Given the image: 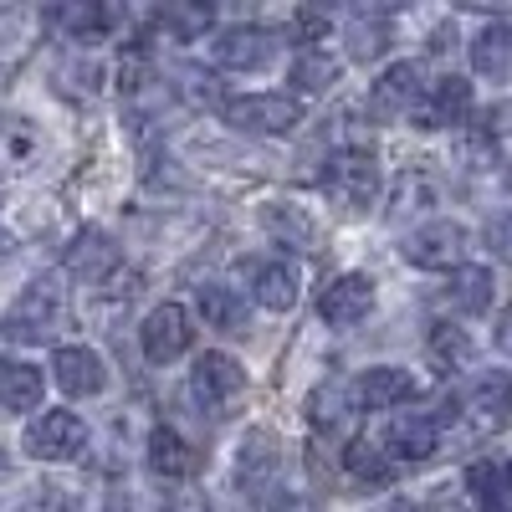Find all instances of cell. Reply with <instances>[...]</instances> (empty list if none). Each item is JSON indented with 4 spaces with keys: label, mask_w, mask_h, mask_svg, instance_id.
<instances>
[{
    "label": "cell",
    "mask_w": 512,
    "mask_h": 512,
    "mask_svg": "<svg viewBox=\"0 0 512 512\" xmlns=\"http://www.w3.org/2000/svg\"><path fill=\"white\" fill-rule=\"evenodd\" d=\"M62 323V287L52 277H36L21 287V297L6 308L0 318V333L11 338V344H47Z\"/></svg>",
    "instance_id": "cell-1"
},
{
    "label": "cell",
    "mask_w": 512,
    "mask_h": 512,
    "mask_svg": "<svg viewBox=\"0 0 512 512\" xmlns=\"http://www.w3.org/2000/svg\"><path fill=\"white\" fill-rule=\"evenodd\" d=\"M323 190L333 205H344L349 216H359L364 205H374L379 195V159L364 149H338L323 169Z\"/></svg>",
    "instance_id": "cell-2"
},
{
    "label": "cell",
    "mask_w": 512,
    "mask_h": 512,
    "mask_svg": "<svg viewBox=\"0 0 512 512\" xmlns=\"http://www.w3.org/2000/svg\"><path fill=\"white\" fill-rule=\"evenodd\" d=\"M226 123L241 134H287V128L303 123V98L292 93H241L221 103Z\"/></svg>",
    "instance_id": "cell-3"
},
{
    "label": "cell",
    "mask_w": 512,
    "mask_h": 512,
    "mask_svg": "<svg viewBox=\"0 0 512 512\" xmlns=\"http://www.w3.org/2000/svg\"><path fill=\"white\" fill-rule=\"evenodd\" d=\"M456 420L466 425V436H492L512 420V379L507 374H477L466 384V395L456 405Z\"/></svg>",
    "instance_id": "cell-4"
},
{
    "label": "cell",
    "mask_w": 512,
    "mask_h": 512,
    "mask_svg": "<svg viewBox=\"0 0 512 512\" xmlns=\"http://www.w3.org/2000/svg\"><path fill=\"white\" fill-rule=\"evenodd\" d=\"M26 451L36 461H77L88 451V425H82L72 410H47L26 425Z\"/></svg>",
    "instance_id": "cell-5"
},
{
    "label": "cell",
    "mask_w": 512,
    "mask_h": 512,
    "mask_svg": "<svg viewBox=\"0 0 512 512\" xmlns=\"http://www.w3.org/2000/svg\"><path fill=\"white\" fill-rule=\"evenodd\" d=\"M241 390H246V369L231 359V354H200L195 359V369H190V395L205 405V410H216V415H226L236 400H241Z\"/></svg>",
    "instance_id": "cell-6"
},
{
    "label": "cell",
    "mask_w": 512,
    "mask_h": 512,
    "mask_svg": "<svg viewBox=\"0 0 512 512\" xmlns=\"http://www.w3.org/2000/svg\"><path fill=\"white\" fill-rule=\"evenodd\" d=\"M461 256H466V231L456 221H425L420 231L405 236V262L420 272H461Z\"/></svg>",
    "instance_id": "cell-7"
},
{
    "label": "cell",
    "mask_w": 512,
    "mask_h": 512,
    "mask_svg": "<svg viewBox=\"0 0 512 512\" xmlns=\"http://www.w3.org/2000/svg\"><path fill=\"white\" fill-rule=\"evenodd\" d=\"M139 344L149 354V364H175L190 344H195V328H190V313L180 303H159L144 328H139Z\"/></svg>",
    "instance_id": "cell-8"
},
{
    "label": "cell",
    "mask_w": 512,
    "mask_h": 512,
    "mask_svg": "<svg viewBox=\"0 0 512 512\" xmlns=\"http://www.w3.org/2000/svg\"><path fill=\"white\" fill-rule=\"evenodd\" d=\"M318 313H323V323H333V328L364 323V318L374 313V282H369L364 272L333 277V282L323 287V297H318Z\"/></svg>",
    "instance_id": "cell-9"
},
{
    "label": "cell",
    "mask_w": 512,
    "mask_h": 512,
    "mask_svg": "<svg viewBox=\"0 0 512 512\" xmlns=\"http://www.w3.org/2000/svg\"><path fill=\"white\" fill-rule=\"evenodd\" d=\"M420 98H425V93H420V67H415V62H395L390 72L374 82V93H369L374 123H395V118L415 113Z\"/></svg>",
    "instance_id": "cell-10"
},
{
    "label": "cell",
    "mask_w": 512,
    "mask_h": 512,
    "mask_svg": "<svg viewBox=\"0 0 512 512\" xmlns=\"http://www.w3.org/2000/svg\"><path fill=\"white\" fill-rule=\"evenodd\" d=\"M272 31L262 26H231L221 31L216 41H210V57H216V67H231V72H251V67H267L272 62Z\"/></svg>",
    "instance_id": "cell-11"
},
{
    "label": "cell",
    "mask_w": 512,
    "mask_h": 512,
    "mask_svg": "<svg viewBox=\"0 0 512 512\" xmlns=\"http://www.w3.org/2000/svg\"><path fill=\"white\" fill-rule=\"evenodd\" d=\"M466 113H472V82L441 77L436 88L420 98V108L410 118H415V128H456V123H466Z\"/></svg>",
    "instance_id": "cell-12"
},
{
    "label": "cell",
    "mask_w": 512,
    "mask_h": 512,
    "mask_svg": "<svg viewBox=\"0 0 512 512\" xmlns=\"http://www.w3.org/2000/svg\"><path fill=\"white\" fill-rule=\"evenodd\" d=\"M52 374H57V384H62L72 400L103 395V390H108V364H103L93 349H82V344L57 349V354H52Z\"/></svg>",
    "instance_id": "cell-13"
},
{
    "label": "cell",
    "mask_w": 512,
    "mask_h": 512,
    "mask_svg": "<svg viewBox=\"0 0 512 512\" xmlns=\"http://www.w3.org/2000/svg\"><path fill=\"white\" fill-rule=\"evenodd\" d=\"M262 226H267V236L272 241H282V246H292V251H323V226L308 216L303 205H292V200H272L267 210H262Z\"/></svg>",
    "instance_id": "cell-14"
},
{
    "label": "cell",
    "mask_w": 512,
    "mask_h": 512,
    "mask_svg": "<svg viewBox=\"0 0 512 512\" xmlns=\"http://www.w3.org/2000/svg\"><path fill=\"white\" fill-rule=\"evenodd\" d=\"M149 472L164 477V482H185V477L200 472V451L175 431V425H159L149 436Z\"/></svg>",
    "instance_id": "cell-15"
},
{
    "label": "cell",
    "mask_w": 512,
    "mask_h": 512,
    "mask_svg": "<svg viewBox=\"0 0 512 512\" xmlns=\"http://www.w3.org/2000/svg\"><path fill=\"white\" fill-rule=\"evenodd\" d=\"M415 395V374L400 369V364H379V369H364V379L354 384V400L364 410H395Z\"/></svg>",
    "instance_id": "cell-16"
},
{
    "label": "cell",
    "mask_w": 512,
    "mask_h": 512,
    "mask_svg": "<svg viewBox=\"0 0 512 512\" xmlns=\"http://www.w3.org/2000/svg\"><path fill=\"white\" fill-rule=\"evenodd\" d=\"M67 272L103 287V282L118 272V246H113V236H108V231H82V236L67 246Z\"/></svg>",
    "instance_id": "cell-17"
},
{
    "label": "cell",
    "mask_w": 512,
    "mask_h": 512,
    "mask_svg": "<svg viewBox=\"0 0 512 512\" xmlns=\"http://www.w3.org/2000/svg\"><path fill=\"white\" fill-rule=\"evenodd\" d=\"M384 446H390L395 461H431L436 446H441V425L431 415H400L390 425V441Z\"/></svg>",
    "instance_id": "cell-18"
},
{
    "label": "cell",
    "mask_w": 512,
    "mask_h": 512,
    "mask_svg": "<svg viewBox=\"0 0 512 512\" xmlns=\"http://www.w3.org/2000/svg\"><path fill=\"white\" fill-rule=\"evenodd\" d=\"M246 277H251V297L272 313H287L297 303V272L287 262H246Z\"/></svg>",
    "instance_id": "cell-19"
},
{
    "label": "cell",
    "mask_w": 512,
    "mask_h": 512,
    "mask_svg": "<svg viewBox=\"0 0 512 512\" xmlns=\"http://www.w3.org/2000/svg\"><path fill=\"white\" fill-rule=\"evenodd\" d=\"M277 461H282L277 436H272V431H251V436L241 441V456H236L241 487H267V482L277 477Z\"/></svg>",
    "instance_id": "cell-20"
},
{
    "label": "cell",
    "mask_w": 512,
    "mask_h": 512,
    "mask_svg": "<svg viewBox=\"0 0 512 512\" xmlns=\"http://www.w3.org/2000/svg\"><path fill=\"white\" fill-rule=\"evenodd\" d=\"M41 159V134L31 128V118H0V169L21 175Z\"/></svg>",
    "instance_id": "cell-21"
},
{
    "label": "cell",
    "mask_w": 512,
    "mask_h": 512,
    "mask_svg": "<svg viewBox=\"0 0 512 512\" xmlns=\"http://www.w3.org/2000/svg\"><path fill=\"white\" fill-rule=\"evenodd\" d=\"M41 369L21 359H0V405L6 410H36L41 405Z\"/></svg>",
    "instance_id": "cell-22"
},
{
    "label": "cell",
    "mask_w": 512,
    "mask_h": 512,
    "mask_svg": "<svg viewBox=\"0 0 512 512\" xmlns=\"http://www.w3.org/2000/svg\"><path fill=\"white\" fill-rule=\"evenodd\" d=\"M472 67L482 77H512V26L507 21H492L477 31L472 41Z\"/></svg>",
    "instance_id": "cell-23"
},
{
    "label": "cell",
    "mask_w": 512,
    "mask_h": 512,
    "mask_svg": "<svg viewBox=\"0 0 512 512\" xmlns=\"http://www.w3.org/2000/svg\"><path fill=\"white\" fill-rule=\"evenodd\" d=\"M200 318H205L210 328H221V333H241V328H246L241 292L226 287V282H205V287H200Z\"/></svg>",
    "instance_id": "cell-24"
},
{
    "label": "cell",
    "mask_w": 512,
    "mask_h": 512,
    "mask_svg": "<svg viewBox=\"0 0 512 512\" xmlns=\"http://www.w3.org/2000/svg\"><path fill=\"white\" fill-rule=\"evenodd\" d=\"M333 82H338V57L333 52H323V47L297 52V62H292V98L297 93H328Z\"/></svg>",
    "instance_id": "cell-25"
},
{
    "label": "cell",
    "mask_w": 512,
    "mask_h": 512,
    "mask_svg": "<svg viewBox=\"0 0 512 512\" xmlns=\"http://www.w3.org/2000/svg\"><path fill=\"white\" fill-rule=\"evenodd\" d=\"M446 303L456 308V313H482L487 303H492V272L487 267H461L456 277H451V287H446Z\"/></svg>",
    "instance_id": "cell-26"
},
{
    "label": "cell",
    "mask_w": 512,
    "mask_h": 512,
    "mask_svg": "<svg viewBox=\"0 0 512 512\" xmlns=\"http://www.w3.org/2000/svg\"><path fill=\"white\" fill-rule=\"evenodd\" d=\"M52 21H57L72 41H98V36L118 21V11H108V6H88V0H82V6H57Z\"/></svg>",
    "instance_id": "cell-27"
},
{
    "label": "cell",
    "mask_w": 512,
    "mask_h": 512,
    "mask_svg": "<svg viewBox=\"0 0 512 512\" xmlns=\"http://www.w3.org/2000/svg\"><path fill=\"white\" fill-rule=\"evenodd\" d=\"M344 36H349V57H354V62H374L384 47H390V21L374 16V11H364V16L349 21Z\"/></svg>",
    "instance_id": "cell-28"
},
{
    "label": "cell",
    "mask_w": 512,
    "mask_h": 512,
    "mask_svg": "<svg viewBox=\"0 0 512 512\" xmlns=\"http://www.w3.org/2000/svg\"><path fill=\"white\" fill-rule=\"evenodd\" d=\"M344 472L354 477V482H364V487H384L395 472H390V456H384L379 446H369V441H354L349 451H344Z\"/></svg>",
    "instance_id": "cell-29"
},
{
    "label": "cell",
    "mask_w": 512,
    "mask_h": 512,
    "mask_svg": "<svg viewBox=\"0 0 512 512\" xmlns=\"http://www.w3.org/2000/svg\"><path fill=\"white\" fill-rule=\"evenodd\" d=\"M308 415H313V425H323V431H338V425L349 420V390L338 379H323L308 395Z\"/></svg>",
    "instance_id": "cell-30"
},
{
    "label": "cell",
    "mask_w": 512,
    "mask_h": 512,
    "mask_svg": "<svg viewBox=\"0 0 512 512\" xmlns=\"http://www.w3.org/2000/svg\"><path fill=\"white\" fill-rule=\"evenodd\" d=\"M159 26L175 41H195V36H205L210 26H216V11H210V6H164Z\"/></svg>",
    "instance_id": "cell-31"
},
{
    "label": "cell",
    "mask_w": 512,
    "mask_h": 512,
    "mask_svg": "<svg viewBox=\"0 0 512 512\" xmlns=\"http://www.w3.org/2000/svg\"><path fill=\"white\" fill-rule=\"evenodd\" d=\"M431 354L446 369H461L466 359H472V338H466V328H456V323H436L431 328Z\"/></svg>",
    "instance_id": "cell-32"
},
{
    "label": "cell",
    "mask_w": 512,
    "mask_h": 512,
    "mask_svg": "<svg viewBox=\"0 0 512 512\" xmlns=\"http://www.w3.org/2000/svg\"><path fill=\"white\" fill-rule=\"evenodd\" d=\"M466 487L487 502V512H497V502H502V492H507V466H502V461H477L472 472H466Z\"/></svg>",
    "instance_id": "cell-33"
},
{
    "label": "cell",
    "mask_w": 512,
    "mask_h": 512,
    "mask_svg": "<svg viewBox=\"0 0 512 512\" xmlns=\"http://www.w3.org/2000/svg\"><path fill=\"white\" fill-rule=\"evenodd\" d=\"M431 200H436V190H431V185H425L420 175H405V180L395 185V205H390V216H395V221H405V216H415V210H425Z\"/></svg>",
    "instance_id": "cell-34"
},
{
    "label": "cell",
    "mask_w": 512,
    "mask_h": 512,
    "mask_svg": "<svg viewBox=\"0 0 512 512\" xmlns=\"http://www.w3.org/2000/svg\"><path fill=\"white\" fill-rule=\"evenodd\" d=\"M292 36L303 41V52H313L318 41L328 36V16H318V11H297V16H292Z\"/></svg>",
    "instance_id": "cell-35"
},
{
    "label": "cell",
    "mask_w": 512,
    "mask_h": 512,
    "mask_svg": "<svg viewBox=\"0 0 512 512\" xmlns=\"http://www.w3.org/2000/svg\"><path fill=\"white\" fill-rule=\"evenodd\" d=\"M487 246L502 256V262H512V216H492L487 221Z\"/></svg>",
    "instance_id": "cell-36"
},
{
    "label": "cell",
    "mask_w": 512,
    "mask_h": 512,
    "mask_svg": "<svg viewBox=\"0 0 512 512\" xmlns=\"http://www.w3.org/2000/svg\"><path fill=\"white\" fill-rule=\"evenodd\" d=\"M492 344H497V349H502V354L512 359V308H507V313L497 318V333H492Z\"/></svg>",
    "instance_id": "cell-37"
},
{
    "label": "cell",
    "mask_w": 512,
    "mask_h": 512,
    "mask_svg": "<svg viewBox=\"0 0 512 512\" xmlns=\"http://www.w3.org/2000/svg\"><path fill=\"white\" fill-rule=\"evenodd\" d=\"M31 512H77V507H72V502H67V497H62V492L52 487V492H47V497H41V502H36Z\"/></svg>",
    "instance_id": "cell-38"
},
{
    "label": "cell",
    "mask_w": 512,
    "mask_h": 512,
    "mask_svg": "<svg viewBox=\"0 0 512 512\" xmlns=\"http://www.w3.org/2000/svg\"><path fill=\"white\" fill-rule=\"evenodd\" d=\"M267 512H308V507L297 502V497H272V502H267Z\"/></svg>",
    "instance_id": "cell-39"
},
{
    "label": "cell",
    "mask_w": 512,
    "mask_h": 512,
    "mask_svg": "<svg viewBox=\"0 0 512 512\" xmlns=\"http://www.w3.org/2000/svg\"><path fill=\"white\" fill-rule=\"evenodd\" d=\"M497 512H512V461H507V492H502V502H497Z\"/></svg>",
    "instance_id": "cell-40"
},
{
    "label": "cell",
    "mask_w": 512,
    "mask_h": 512,
    "mask_svg": "<svg viewBox=\"0 0 512 512\" xmlns=\"http://www.w3.org/2000/svg\"><path fill=\"white\" fill-rule=\"evenodd\" d=\"M6 477H11V456H6V451H0V482H6Z\"/></svg>",
    "instance_id": "cell-41"
},
{
    "label": "cell",
    "mask_w": 512,
    "mask_h": 512,
    "mask_svg": "<svg viewBox=\"0 0 512 512\" xmlns=\"http://www.w3.org/2000/svg\"><path fill=\"white\" fill-rule=\"evenodd\" d=\"M6 256H11V241H6V236H0V262H6Z\"/></svg>",
    "instance_id": "cell-42"
},
{
    "label": "cell",
    "mask_w": 512,
    "mask_h": 512,
    "mask_svg": "<svg viewBox=\"0 0 512 512\" xmlns=\"http://www.w3.org/2000/svg\"><path fill=\"white\" fill-rule=\"evenodd\" d=\"M507 185H512V159H507Z\"/></svg>",
    "instance_id": "cell-43"
}]
</instances>
